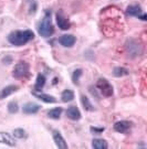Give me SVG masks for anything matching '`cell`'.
I'll return each instance as SVG.
<instances>
[{"label":"cell","instance_id":"6da1fadb","mask_svg":"<svg viewBox=\"0 0 147 149\" xmlns=\"http://www.w3.org/2000/svg\"><path fill=\"white\" fill-rule=\"evenodd\" d=\"M34 38V33L31 30H17L8 36V41L17 47L24 45Z\"/></svg>","mask_w":147,"mask_h":149},{"label":"cell","instance_id":"7a4b0ae2","mask_svg":"<svg viewBox=\"0 0 147 149\" xmlns=\"http://www.w3.org/2000/svg\"><path fill=\"white\" fill-rule=\"evenodd\" d=\"M38 32L39 34L44 38L51 37L54 32V28L52 26V21H51V12L50 11H46V15L43 17L42 21L39 23L38 27Z\"/></svg>","mask_w":147,"mask_h":149},{"label":"cell","instance_id":"3957f363","mask_svg":"<svg viewBox=\"0 0 147 149\" xmlns=\"http://www.w3.org/2000/svg\"><path fill=\"white\" fill-rule=\"evenodd\" d=\"M127 54L131 58H137L143 53V45L139 41H137L135 39H130L126 41L125 44Z\"/></svg>","mask_w":147,"mask_h":149},{"label":"cell","instance_id":"277c9868","mask_svg":"<svg viewBox=\"0 0 147 149\" xmlns=\"http://www.w3.org/2000/svg\"><path fill=\"white\" fill-rule=\"evenodd\" d=\"M28 75H29V64L24 61H20L15 66L13 72H12V76L15 79L21 80V79H26Z\"/></svg>","mask_w":147,"mask_h":149},{"label":"cell","instance_id":"5b68a950","mask_svg":"<svg viewBox=\"0 0 147 149\" xmlns=\"http://www.w3.org/2000/svg\"><path fill=\"white\" fill-rule=\"evenodd\" d=\"M96 87L97 90L101 92V94L105 97H111L113 95L114 91H113V86L111 85V83L106 79H100L96 83Z\"/></svg>","mask_w":147,"mask_h":149},{"label":"cell","instance_id":"8992f818","mask_svg":"<svg viewBox=\"0 0 147 149\" xmlns=\"http://www.w3.org/2000/svg\"><path fill=\"white\" fill-rule=\"evenodd\" d=\"M126 13H127V15H130V16L138 17V18H141V19L144 20V21H146L147 20L146 13H143V11H142V9H141V7H139V6H136V5L128 6V7H127V9H126Z\"/></svg>","mask_w":147,"mask_h":149},{"label":"cell","instance_id":"52a82bcc","mask_svg":"<svg viewBox=\"0 0 147 149\" xmlns=\"http://www.w3.org/2000/svg\"><path fill=\"white\" fill-rule=\"evenodd\" d=\"M59 42L65 48H71L76 42V38L72 34H64V36L59 38Z\"/></svg>","mask_w":147,"mask_h":149},{"label":"cell","instance_id":"ba28073f","mask_svg":"<svg viewBox=\"0 0 147 149\" xmlns=\"http://www.w3.org/2000/svg\"><path fill=\"white\" fill-rule=\"evenodd\" d=\"M53 140H54V143H55V145L58 146L59 148L68 149V144H66L65 139L63 138V136L61 135V133L58 132V130H54V132H53Z\"/></svg>","mask_w":147,"mask_h":149},{"label":"cell","instance_id":"9c48e42d","mask_svg":"<svg viewBox=\"0 0 147 149\" xmlns=\"http://www.w3.org/2000/svg\"><path fill=\"white\" fill-rule=\"evenodd\" d=\"M131 128V123L127 120H120L114 124V129L117 133H126Z\"/></svg>","mask_w":147,"mask_h":149},{"label":"cell","instance_id":"30bf717a","mask_svg":"<svg viewBox=\"0 0 147 149\" xmlns=\"http://www.w3.org/2000/svg\"><path fill=\"white\" fill-rule=\"evenodd\" d=\"M66 116L72 120H79L81 118V112L76 106H71L66 111Z\"/></svg>","mask_w":147,"mask_h":149},{"label":"cell","instance_id":"8fae6325","mask_svg":"<svg viewBox=\"0 0 147 149\" xmlns=\"http://www.w3.org/2000/svg\"><path fill=\"white\" fill-rule=\"evenodd\" d=\"M41 106H39L36 103H27L24 106L22 107V112L24 114H36L40 111Z\"/></svg>","mask_w":147,"mask_h":149},{"label":"cell","instance_id":"7c38bea8","mask_svg":"<svg viewBox=\"0 0 147 149\" xmlns=\"http://www.w3.org/2000/svg\"><path fill=\"white\" fill-rule=\"evenodd\" d=\"M57 23H58L59 28L61 30H68L71 27V22L69 21L66 18H64V17L59 15V13L57 15Z\"/></svg>","mask_w":147,"mask_h":149},{"label":"cell","instance_id":"4fadbf2b","mask_svg":"<svg viewBox=\"0 0 147 149\" xmlns=\"http://www.w3.org/2000/svg\"><path fill=\"white\" fill-rule=\"evenodd\" d=\"M33 95L36 96L37 98L43 101L44 103H50V104H53V103H57V100L53 97L52 95H49V94H44V93H38V92H33L32 93Z\"/></svg>","mask_w":147,"mask_h":149},{"label":"cell","instance_id":"5bb4252c","mask_svg":"<svg viewBox=\"0 0 147 149\" xmlns=\"http://www.w3.org/2000/svg\"><path fill=\"white\" fill-rule=\"evenodd\" d=\"M0 143L1 144H6L8 146H15V139L12 138V136H10L8 133H4V132H0Z\"/></svg>","mask_w":147,"mask_h":149},{"label":"cell","instance_id":"9a60e30c","mask_svg":"<svg viewBox=\"0 0 147 149\" xmlns=\"http://www.w3.org/2000/svg\"><path fill=\"white\" fill-rule=\"evenodd\" d=\"M18 90V87L15 85H9L5 87V88H2V91L0 92V100H2V98H5V97H8L9 95H11L12 93H15L16 91Z\"/></svg>","mask_w":147,"mask_h":149},{"label":"cell","instance_id":"2e32d148","mask_svg":"<svg viewBox=\"0 0 147 149\" xmlns=\"http://www.w3.org/2000/svg\"><path fill=\"white\" fill-rule=\"evenodd\" d=\"M92 147L94 149H106L108 147V145L104 139L96 138L92 140Z\"/></svg>","mask_w":147,"mask_h":149},{"label":"cell","instance_id":"e0dca14e","mask_svg":"<svg viewBox=\"0 0 147 149\" xmlns=\"http://www.w3.org/2000/svg\"><path fill=\"white\" fill-rule=\"evenodd\" d=\"M61 100L64 103H69V102L73 101L74 100V93L73 91L71 90H65L62 92V95H61Z\"/></svg>","mask_w":147,"mask_h":149},{"label":"cell","instance_id":"ac0fdd59","mask_svg":"<svg viewBox=\"0 0 147 149\" xmlns=\"http://www.w3.org/2000/svg\"><path fill=\"white\" fill-rule=\"evenodd\" d=\"M61 114H62V108L61 107H55V108L48 112V116L52 118V119H59L61 117Z\"/></svg>","mask_w":147,"mask_h":149},{"label":"cell","instance_id":"d6986e66","mask_svg":"<svg viewBox=\"0 0 147 149\" xmlns=\"http://www.w3.org/2000/svg\"><path fill=\"white\" fill-rule=\"evenodd\" d=\"M81 102H82V104H83V107L85 111H90V112L94 111V107H93V105H92V103L90 102L89 97L82 95L81 96Z\"/></svg>","mask_w":147,"mask_h":149},{"label":"cell","instance_id":"ffe728a7","mask_svg":"<svg viewBox=\"0 0 147 149\" xmlns=\"http://www.w3.org/2000/svg\"><path fill=\"white\" fill-rule=\"evenodd\" d=\"M46 84V77H44V75L42 74H38L37 76V82H36V84H34V88L36 91H40L44 86Z\"/></svg>","mask_w":147,"mask_h":149},{"label":"cell","instance_id":"44dd1931","mask_svg":"<svg viewBox=\"0 0 147 149\" xmlns=\"http://www.w3.org/2000/svg\"><path fill=\"white\" fill-rule=\"evenodd\" d=\"M113 74L115 75L116 77H121V76H125L128 74V71L124 68H115L113 71Z\"/></svg>","mask_w":147,"mask_h":149},{"label":"cell","instance_id":"7402d4cb","mask_svg":"<svg viewBox=\"0 0 147 149\" xmlns=\"http://www.w3.org/2000/svg\"><path fill=\"white\" fill-rule=\"evenodd\" d=\"M13 136H15L16 138L22 139V138H26L27 134L22 128H16V129L13 130Z\"/></svg>","mask_w":147,"mask_h":149},{"label":"cell","instance_id":"603a6c76","mask_svg":"<svg viewBox=\"0 0 147 149\" xmlns=\"http://www.w3.org/2000/svg\"><path fill=\"white\" fill-rule=\"evenodd\" d=\"M8 111H9L10 114H16L19 111V106H18V104L16 102H10L8 104Z\"/></svg>","mask_w":147,"mask_h":149},{"label":"cell","instance_id":"cb8c5ba5","mask_svg":"<svg viewBox=\"0 0 147 149\" xmlns=\"http://www.w3.org/2000/svg\"><path fill=\"white\" fill-rule=\"evenodd\" d=\"M81 75H82V70L81 69H78L74 71V73L72 74V80H73L74 84H78V83H79L80 76H81Z\"/></svg>","mask_w":147,"mask_h":149},{"label":"cell","instance_id":"d4e9b609","mask_svg":"<svg viewBox=\"0 0 147 149\" xmlns=\"http://www.w3.org/2000/svg\"><path fill=\"white\" fill-rule=\"evenodd\" d=\"M104 127H91V132L93 134H102L104 132Z\"/></svg>","mask_w":147,"mask_h":149}]
</instances>
